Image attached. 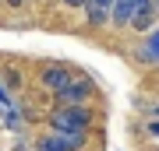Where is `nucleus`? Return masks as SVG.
<instances>
[{
    "mask_svg": "<svg viewBox=\"0 0 159 151\" xmlns=\"http://www.w3.org/2000/svg\"><path fill=\"white\" fill-rule=\"evenodd\" d=\"M50 123H53V130H64V134H85L92 123V109L89 106H60Z\"/></svg>",
    "mask_w": 159,
    "mask_h": 151,
    "instance_id": "nucleus-1",
    "label": "nucleus"
},
{
    "mask_svg": "<svg viewBox=\"0 0 159 151\" xmlns=\"http://www.w3.org/2000/svg\"><path fill=\"white\" fill-rule=\"evenodd\" d=\"M92 95V84L89 81H71V84H64V88L57 91V99L64 102V106H85Z\"/></svg>",
    "mask_w": 159,
    "mask_h": 151,
    "instance_id": "nucleus-2",
    "label": "nucleus"
},
{
    "mask_svg": "<svg viewBox=\"0 0 159 151\" xmlns=\"http://www.w3.org/2000/svg\"><path fill=\"white\" fill-rule=\"evenodd\" d=\"M71 81H74V78H71V70H67V67H60V63H53V67H46V70H43V84H46L50 91H60L64 84H71Z\"/></svg>",
    "mask_w": 159,
    "mask_h": 151,
    "instance_id": "nucleus-3",
    "label": "nucleus"
},
{
    "mask_svg": "<svg viewBox=\"0 0 159 151\" xmlns=\"http://www.w3.org/2000/svg\"><path fill=\"white\" fill-rule=\"evenodd\" d=\"M50 141L60 151H81V148H85V134H64V130H53Z\"/></svg>",
    "mask_w": 159,
    "mask_h": 151,
    "instance_id": "nucleus-4",
    "label": "nucleus"
},
{
    "mask_svg": "<svg viewBox=\"0 0 159 151\" xmlns=\"http://www.w3.org/2000/svg\"><path fill=\"white\" fill-rule=\"evenodd\" d=\"M110 21H113L117 28H127L131 25V4H127V0H117V4L110 7Z\"/></svg>",
    "mask_w": 159,
    "mask_h": 151,
    "instance_id": "nucleus-5",
    "label": "nucleus"
},
{
    "mask_svg": "<svg viewBox=\"0 0 159 151\" xmlns=\"http://www.w3.org/2000/svg\"><path fill=\"white\" fill-rule=\"evenodd\" d=\"M152 21H156V11L145 7V11H134V14H131V25H127V28H134V32H148Z\"/></svg>",
    "mask_w": 159,
    "mask_h": 151,
    "instance_id": "nucleus-6",
    "label": "nucleus"
},
{
    "mask_svg": "<svg viewBox=\"0 0 159 151\" xmlns=\"http://www.w3.org/2000/svg\"><path fill=\"white\" fill-rule=\"evenodd\" d=\"M145 60H156L159 63V32H152V39H148V46H145Z\"/></svg>",
    "mask_w": 159,
    "mask_h": 151,
    "instance_id": "nucleus-7",
    "label": "nucleus"
},
{
    "mask_svg": "<svg viewBox=\"0 0 159 151\" xmlns=\"http://www.w3.org/2000/svg\"><path fill=\"white\" fill-rule=\"evenodd\" d=\"M35 151H60V148H57V144H53V141H50V137H43V141H39V144H35Z\"/></svg>",
    "mask_w": 159,
    "mask_h": 151,
    "instance_id": "nucleus-8",
    "label": "nucleus"
},
{
    "mask_svg": "<svg viewBox=\"0 0 159 151\" xmlns=\"http://www.w3.org/2000/svg\"><path fill=\"white\" fill-rule=\"evenodd\" d=\"M64 4H67V7H85L89 0H64Z\"/></svg>",
    "mask_w": 159,
    "mask_h": 151,
    "instance_id": "nucleus-9",
    "label": "nucleus"
},
{
    "mask_svg": "<svg viewBox=\"0 0 159 151\" xmlns=\"http://www.w3.org/2000/svg\"><path fill=\"white\" fill-rule=\"evenodd\" d=\"M148 130H152V137H159V120H156V123H152V127H148Z\"/></svg>",
    "mask_w": 159,
    "mask_h": 151,
    "instance_id": "nucleus-10",
    "label": "nucleus"
},
{
    "mask_svg": "<svg viewBox=\"0 0 159 151\" xmlns=\"http://www.w3.org/2000/svg\"><path fill=\"white\" fill-rule=\"evenodd\" d=\"M7 4H11V7H21V4H25V0H7Z\"/></svg>",
    "mask_w": 159,
    "mask_h": 151,
    "instance_id": "nucleus-11",
    "label": "nucleus"
},
{
    "mask_svg": "<svg viewBox=\"0 0 159 151\" xmlns=\"http://www.w3.org/2000/svg\"><path fill=\"white\" fill-rule=\"evenodd\" d=\"M152 11H156V14H159V0H152Z\"/></svg>",
    "mask_w": 159,
    "mask_h": 151,
    "instance_id": "nucleus-12",
    "label": "nucleus"
},
{
    "mask_svg": "<svg viewBox=\"0 0 159 151\" xmlns=\"http://www.w3.org/2000/svg\"><path fill=\"white\" fill-rule=\"evenodd\" d=\"M4 112H7V109H4V106H0V120H4Z\"/></svg>",
    "mask_w": 159,
    "mask_h": 151,
    "instance_id": "nucleus-13",
    "label": "nucleus"
},
{
    "mask_svg": "<svg viewBox=\"0 0 159 151\" xmlns=\"http://www.w3.org/2000/svg\"><path fill=\"white\" fill-rule=\"evenodd\" d=\"M25 4H29V0H25Z\"/></svg>",
    "mask_w": 159,
    "mask_h": 151,
    "instance_id": "nucleus-14",
    "label": "nucleus"
},
{
    "mask_svg": "<svg viewBox=\"0 0 159 151\" xmlns=\"http://www.w3.org/2000/svg\"><path fill=\"white\" fill-rule=\"evenodd\" d=\"M156 112H159V109H156Z\"/></svg>",
    "mask_w": 159,
    "mask_h": 151,
    "instance_id": "nucleus-15",
    "label": "nucleus"
}]
</instances>
